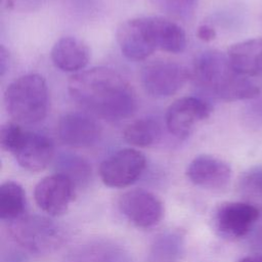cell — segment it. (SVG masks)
I'll use <instances>...</instances> for the list:
<instances>
[{
    "mask_svg": "<svg viewBox=\"0 0 262 262\" xmlns=\"http://www.w3.org/2000/svg\"><path fill=\"white\" fill-rule=\"evenodd\" d=\"M71 97L83 108L110 122L132 116L136 98L129 83L115 70L92 68L71 77Z\"/></svg>",
    "mask_w": 262,
    "mask_h": 262,
    "instance_id": "6da1fadb",
    "label": "cell"
},
{
    "mask_svg": "<svg viewBox=\"0 0 262 262\" xmlns=\"http://www.w3.org/2000/svg\"><path fill=\"white\" fill-rule=\"evenodd\" d=\"M193 77L200 86L225 101L253 99L260 94V88L248 77L234 72L227 54L219 50H207L198 55Z\"/></svg>",
    "mask_w": 262,
    "mask_h": 262,
    "instance_id": "7a4b0ae2",
    "label": "cell"
},
{
    "mask_svg": "<svg viewBox=\"0 0 262 262\" xmlns=\"http://www.w3.org/2000/svg\"><path fill=\"white\" fill-rule=\"evenodd\" d=\"M7 113L18 123L35 124L48 112L49 91L45 79L39 74H27L12 81L4 92Z\"/></svg>",
    "mask_w": 262,
    "mask_h": 262,
    "instance_id": "3957f363",
    "label": "cell"
},
{
    "mask_svg": "<svg viewBox=\"0 0 262 262\" xmlns=\"http://www.w3.org/2000/svg\"><path fill=\"white\" fill-rule=\"evenodd\" d=\"M11 234L15 242L32 254H49L63 242L61 228L52 220L40 215L23 216L13 221Z\"/></svg>",
    "mask_w": 262,
    "mask_h": 262,
    "instance_id": "277c9868",
    "label": "cell"
},
{
    "mask_svg": "<svg viewBox=\"0 0 262 262\" xmlns=\"http://www.w3.org/2000/svg\"><path fill=\"white\" fill-rule=\"evenodd\" d=\"M146 166L145 156L136 148H123L103 160L98 173L108 187L122 188L134 183Z\"/></svg>",
    "mask_w": 262,
    "mask_h": 262,
    "instance_id": "5b68a950",
    "label": "cell"
},
{
    "mask_svg": "<svg viewBox=\"0 0 262 262\" xmlns=\"http://www.w3.org/2000/svg\"><path fill=\"white\" fill-rule=\"evenodd\" d=\"M190 77L182 64L170 60H158L144 66L140 73L141 85L154 97H169L177 93Z\"/></svg>",
    "mask_w": 262,
    "mask_h": 262,
    "instance_id": "8992f818",
    "label": "cell"
},
{
    "mask_svg": "<svg viewBox=\"0 0 262 262\" xmlns=\"http://www.w3.org/2000/svg\"><path fill=\"white\" fill-rule=\"evenodd\" d=\"M117 40L122 53L132 60H143L158 49L151 17L122 23L117 31Z\"/></svg>",
    "mask_w": 262,
    "mask_h": 262,
    "instance_id": "52a82bcc",
    "label": "cell"
},
{
    "mask_svg": "<svg viewBox=\"0 0 262 262\" xmlns=\"http://www.w3.org/2000/svg\"><path fill=\"white\" fill-rule=\"evenodd\" d=\"M212 105L196 96H183L176 99L167 110L166 126L170 134L178 139L187 138L194 126L208 119Z\"/></svg>",
    "mask_w": 262,
    "mask_h": 262,
    "instance_id": "ba28073f",
    "label": "cell"
},
{
    "mask_svg": "<svg viewBox=\"0 0 262 262\" xmlns=\"http://www.w3.org/2000/svg\"><path fill=\"white\" fill-rule=\"evenodd\" d=\"M119 208L131 223L141 228L158 225L164 216L162 201L155 193L141 188L124 192L119 199Z\"/></svg>",
    "mask_w": 262,
    "mask_h": 262,
    "instance_id": "9c48e42d",
    "label": "cell"
},
{
    "mask_svg": "<svg viewBox=\"0 0 262 262\" xmlns=\"http://www.w3.org/2000/svg\"><path fill=\"white\" fill-rule=\"evenodd\" d=\"M75 195V183L66 175L55 173L41 179L35 186L34 198L38 207L50 216L63 214Z\"/></svg>",
    "mask_w": 262,
    "mask_h": 262,
    "instance_id": "30bf717a",
    "label": "cell"
},
{
    "mask_svg": "<svg viewBox=\"0 0 262 262\" xmlns=\"http://www.w3.org/2000/svg\"><path fill=\"white\" fill-rule=\"evenodd\" d=\"M259 218V210L248 203L227 202L218 206L213 215L216 231L226 238L245 236Z\"/></svg>",
    "mask_w": 262,
    "mask_h": 262,
    "instance_id": "8fae6325",
    "label": "cell"
},
{
    "mask_svg": "<svg viewBox=\"0 0 262 262\" xmlns=\"http://www.w3.org/2000/svg\"><path fill=\"white\" fill-rule=\"evenodd\" d=\"M57 134L59 139L69 146L89 147L98 141L101 128L87 113L71 112L59 119Z\"/></svg>",
    "mask_w": 262,
    "mask_h": 262,
    "instance_id": "7c38bea8",
    "label": "cell"
},
{
    "mask_svg": "<svg viewBox=\"0 0 262 262\" xmlns=\"http://www.w3.org/2000/svg\"><path fill=\"white\" fill-rule=\"evenodd\" d=\"M186 176L190 182L202 188L221 189L230 181L231 168L217 157L200 155L188 164Z\"/></svg>",
    "mask_w": 262,
    "mask_h": 262,
    "instance_id": "4fadbf2b",
    "label": "cell"
},
{
    "mask_svg": "<svg viewBox=\"0 0 262 262\" xmlns=\"http://www.w3.org/2000/svg\"><path fill=\"white\" fill-rule=\"evenodd\" d=\"M53 154L54 146L50 138L37 132L26 131L12 155L21 168L31 172H39L48 166Z\"/></svg>",
    "mask_w": 262,
    "mask_h": 262,
    "instance_id": "5bb4252c",
    "label": "cell"
},
{
    "mask_svg": "<svg viewBox=\"0 0 262 262\" xmlns=\"http://www.w3.org/2000/svg\"><path fill=\"white\" fill-rule=\"evenodd\" d=\"M229 63L234 72L245 77L262 74V38H252L232 44L227 50Z\"/></svg>",
    "mask_w": 262,
    "mask_h": 262,
    "instance_id": "9a60e30c",
    "label": "cell"
},
{
    "mask_svg": "<svg viewBox=\"0 0 262 262\" xmlns=\"http://www.w3.org/2000/svg\"><path fill=\"white\" fill-rule=\"evenodd\" d=\"M53 64L63 72H81L88 63L90 51L88 46L78 38L62 37L51 49Z\"/></svg>",
    "mask_w": 262,
    "mask_h": 262,
    "instance_id": "2e32d148",
    "label": "cell"
},
{
    "mask_svg": "<svg viewBox=\"0 0 262 262\" xmlns=\"http://www.w3.org/2000/svg\"><path fill=\"white\" fill-rule=\"evenodd\" d=\"M151 21L158 49L169 53H180L185 49L186 35L179 25L160 16L151 17Z\"/></svg>",
    "mask_w": 262,
    "mask_h": 262,
    "instance_id": "e0dca14e",
    "label": "cell"
},
{
    "mask_svg": "<svg viewBox=\"0 0 262 262\" xmlns=\"http://www.w3.org/2000/svg\"><path fill=\"white\" fill-rule=\"evenodd\" d=\"M184 237L180 231L168 230L159 234L150 246L152 262H176L183 254Z\"/></svg>",
    "mask_w": 262,
    "mask_h": 262,
    "instance_id": "ac0fdd59",
    "label": "cell"
},
{
    "mask_svg": "<svg viewBox=\"0 0 262 262\" xmlns=\"http://www.w3.org/2000/svg\"><path fill=\"white\" fill-rule=\"evenodd\" d=\"M26 209V193L23 186L15 181H5L0 186V218L15 221L23 217Z\"/></svg>",
    "mask_w": 262,
    "mask_h": 262,
    "instance_id": "d6986e66",
    "label": "cell"
},
{
    "mask_svg": "<svg viewBox=\"0 0 262 262\" xmlns=\"http://www.w3.org/2000/svg\"><path fill=\"white\" fill-rule=\"evenodd\" d=\"M162 130L158 121L151 118H142L133 121L123 131L126 142L137 147H147L157 143L161 138Z\"/></svg>",
    "mask_w": 262,
    "mask_h": 262,
    "instance_id": "ffe728a7",
    "label": "cell"
},
{
    "mask_svg": "<svg viewBox=\"0 0 262 262\" xmlns=\"http://www.w3.org/2000/svg\"><path fill=\"white\" fill-rule=\"evenodd\" d=\"M55 166L57 173L68 176L75 185L87 182L91 176V167L89 163L75 154L62 152L58 155Z\"/></svg>",
    "mask_w": 262,
    "mask_h": 262,
    "instance_id": "44dd1931",
    "label": "cell"
},
{
    "mask_svg": "<svg viewBox=\"0 0 262 262\" xmlns=\"http://www.w3.org/2000/svg\"><path fill=\"white\" fill-rule=\"evenodd\" d=\"M71 262H127L123 251L113 245H90L74 254Z\"/></svg>",
    "mask_w": 262,
    "mask_h": 262,
    "instance_id": "7402d4cb",
    "label": "cell"
},
{
    "mask_svg": "<svg viewBox=\"0 0 262 262\" xmlns=\"http://www.w3.org/2000/svg\"><path fill=\"white\" fill-rule=\"evenodd\" d=\"M26 130H24L18 124L6 123L0 129V144L1 147L13 154L18 144L20 143Z\"/></svg>",
    "mask_w": 262,
    "mask_h": 262,
    "instance_id": "603a6c76",
    "label": "cell"
},
{
    "mask_svg": "<svg viewBox=\"0 0 262 262\" xmlns=\"http://www.w3.org/2000/svg\"><path fill=\"white\" fill-rule=\"evenodd\" d=\"M241 187L248 192L262 191V169L256 168L246 172L241 179Z\"/></svg>",
    "mask_w": 262,
    "mask_h": 262,
    "instance_id": "cb8c5ba5",
    "label": "cell"
},
{
    "mask_svg": "<svg viewBox=\"0 0 262 262\" xmlns=\"http://www.w3.org/2000/svg\"><path fill=\"white\" fill-rule=\"evenodd\" d=\"M167 8L179 16H187L192 13L196 0H164Z\"/></svg>",
    "mask_w": 262,
    "mask_h": 262,
    "instance_id": "d4e9b609",
    "label": "cell"
},
{
    "mask_svg": "<svg viewBox=\"0 0 262 262\" xmlns=\"http://www.w3.org/2000/svg\"><path fill=\"white\" fill-rule=\"evenodd\" d=\"M196 36L200 40H202L204 42H210L216 38L217 34H216L215 29L213 27H211L210 25H202L198 28Z\"/></svg>",
    "mask_w": 262,
    "mask_h": 262,
    "instance_id": "484cf974",
    "label": "cell"
},
{
    "mask_svg": "<svg viewBox=\"0 0 262 262\" xmlns=\"http://www.w3.org/2000/svg\"><path fill=\"white\" fill-rule=\"evenodd\" d=\"M8 62H9L8 50L3 45H1L0 46V75H1V77H3L5 72L7 71Z\"/></svg>",
    "mask_w": 262,
    "mask_h": 262,
    "instance_id": "4316f807",
    "label": "cell"
},
{
    "mask_svg": "<svg viewBox=\"0 0 262 262\" xmlns=\"http://www.w3.org/2000/svg\"><path fill=\"white\" fill-rule=\"evenodd\" d=\"M238 262H262V255L247 256V257L242 258Z\"/></svg>",
    "mask_w": 262,
    "mask_h": 262,
    "instance_id": "83f0119b",
    "label": "cell"
}]
</instances>
